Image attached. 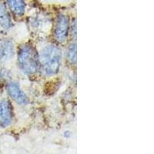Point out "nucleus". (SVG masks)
Masks as SVG:
<instances>
[{
  "label": "nucleus",
  "instance_id": "f257e3e1",
  "mask_svg": "<svg viewBox=\"0 0 154 154\" xmlns=\"http://www.w3.org/2000/svg\"><path fill=\"white\" fill-rule=\"evenodd\" d=\"M62 52L54 44L45 46L38 55V64L42 72L47 75H55L60 70Z\"/></svg>",
  "mask_w": 154,
  "mask_h": 154
},
{
  "label": "nucleus",
  "instance_id": "f03ea898",
  "mask_svg": "<svg viewBox=\"0 0 154 154\" xmlns=\"http://www.w3.org/2000/svg\"><path fill=\"white\" fill-rule=\"evenodd\" d=\"M18 63L21 70L26 75H33L39 68L38 56L33 46L25 44L18 53Z\"/></svg>",
  "mask_w": 154,
  "mask_h": 154
},
{
  "label": "nucleus",
  "instance_id": "7ed1b4c3",
  "mask_svg": "<svg viewBox=\"0 0 154 154\" xmlns=\"http://www.w3.org/2000/svg\"><path fill=\"white\" fill-rule=\"evenodd\" d=\"M69 29V18L65 15H60L55 28V38L58 42H63L66 40Z\"/></svg>",
  "mask_w": 154,
  "mask_h": 154
},
{
  "label": "nucleus",
  "instance_id": "20e7f679",
  "mask_svg": "<svg viewBox=\"0 0 154 154\" xmlns=\"http://www.w3.org/2000/svg\"><path fill=\"white\" fill-rule=\"evenodd\" d=\"M6 89L9 96L18 104L26 105L29 103L28 97L16 82H10L8 83Z\"/></svg>",
  "mask_w": 154,
  "mask_h": 154
},
{
  "label": "nucleus",
  "instance_id": "39448f33",
  "mask_svg": "<svg viewBox=\"0 0 154 154\" xmlns=\"http://www.w3.org/2000/svg\"><path fill=\"white\" fill-rule=\"evenodd\" d=\"M12 120V109L8 100H3L0 103V125L3 127L10 125Z\"/></svg>",
  "mask_w": 154,
  "mask_h": 154
},
{
  "label": "nucleus",
  "instance_id": "423d86ee",
  "mask_svg": "<svg viewBox=\"0 0 154 154\" xmlns=\"http://www.w3.org/2000/svg\"><path fill=\"white\" fill-rule=\"evenodd\" d=\"M10 16L6 10L5 5L0 0V32H7L12 27Z\"/></svg>",
  "mask_w": 154,
  "mask_h": 154
},
{
  "label": "nucleus",
  "instance_id": "0eeeda50",
  "mask_svg": "<svg viewBox=\"0 0 154 154\" xmlns=\"http://www.w3.org/2000/svg\"><path fill=\"white\" fill-rule=\"evenodd\" d=\"M14 54V46L13 42L9 39H5L2 42L0 46V58L2 61L9 60Z\"/></svg>",
  "mask_w": 154,
  "mask_h": 154
},
{
  "label": "nucleus",
  "instance_id": "6e6552de",
  "mask_svg": "<svg viewBox=\"0 0 154 154\" xmlns=\"http://www.w3.org/2000/svg\"><path fill=\"white\" fill-rule=\"evenodd\" d=\"M9 9L14 15L22 16L26 11V3L24 0H6Z\"/></svg>",
  "mask_w": 154,
  "mask_h": 154
},
{
  "label": "nucleus",
  "instance_id": "1a4fd4ad",
  "mask_svg": "<svg viewBox=\"0 0 154 154\" xmlns=\"http://www.w3.org/2000/svg\"><path fill=\"white\" fill-rule=\"evenodd\" d=\"M76 44L72 43L69 46L67 50V60L72 63H75L76 62Z\"/></svg>",
  "mask_w": 154,
  "mask_h": 154
}]
</instances>
